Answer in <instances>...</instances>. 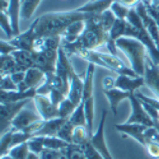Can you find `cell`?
I'll return each mask as SVG.
<instances>
[{
  "label": "cell",
  "instance_id": "obj_30",
  "mask_svg": "<svg viewBox=\"0 0 159 159\" xmlns=\"http://www.w3.org/2000/svg\"><path fill=\"white\" fill-rule=\"evenodd\" d=\"M116 19H117V18H116V16L113 14V11H112L111 9L103 11L102 14L98 16V20H99V23L102 24V27L106 30V32H108V33H110L111 28L113 27V24H115Z\"/></svg>",
  "mask_w": 159,
  "mask_h": 159
},
{
  "label": "cell",
  "instance_id": "obj_40",
  "mask_svg": "<svg viewBox=\"0 0 159 159\" xmlns=\"http://www.w3.org/2000/svg\"><path fill=\"white\" fill-rule=\"evenodd\" d=\"M0 90H18V85L13 82L10 75L2 76V79H0Z\"/></svg>",
  "mask_w": 159,
  "mask_h": 159
},
{
  "label": "cell",
  "instance_id": "obj_5",
  "mask_svg": "<svg viewBox=\"0 0 159 159\" xmlns=\"http://www.w3.org/2000/svg\"><path fill=\"white\" fill-rule=\"evenodd\" d=\"M28 102L30 101L0 103V129H2V135L11 129L13 120H14L16 116L27 106Z\"/></svg>",
  "mask_w": 159,
  "mask_h": 159
},
{
  "label": "cell",
  "instance_id": "obj_11",
  "mask_svg": "<svg viewBox=\"0 0 159 159\" xmlns=\"http://www.w3.org/2000/svg\"><path fill=\"white\" fill-rule=\"evenodd\" d=\"M42 117L39 116V113L37 111L30 110V108H23L13 120L11 122V129L18 130V131H24L27 127H30L31 125H33L34 122L41 121Z\"/></svg>",
  "mask_w": 159,
  "mask_h": 159
},
{
  "label": "cell",
  "instance_id": "obj_46",
  "mask_svg": "<svg viewBox=\"0 0 159 159\" xmlns=\"http://www.w3.org/2000/svg\"><path fill=\"white\" fill-rule=\"evenodd\" d=\"M103 88H104V90L116 88V79H112L111 76H106L103 79Z\"/></svg>",
  "mask_w": 159,
  "mask_h": 159
},
{
  "label": "cell",
  "instance_id": "obj_15",
  "mask_svg": "<svg viewBox=\"0 0 159 159\" xmlns=\"http://www.w3.org/2000/svg\"><path fill=\"white\" fill-rule=\"evenodd\" d=\"M37 96L36 89H28V90H0V103H9V102H22V101H30L34 99Z\"/></svg>",
  "mask_w": 159,
  "mask_h": 159
},
{
  "label": "cell",
  "instance_id": "obj_6",
  "mask_svg": "<svg viewBox=\"0 0 159 159\" xmlns=\"http://www.w3.org/2000/svg\"><path fill=\"white\" fill-rule=\"evenodd\" d=\"M129 101L131 103L132 112H131L129 120L126 122L127 124H140V125H145V126H148V127H154V122L152 120V117L149 116V113L147 112V110L144 108L143 102L135 96V93H131L130 94Z\"/></svg>",
  "mask_w": 159,
  "mask_h": 159
},
{
  "label": "cell",
  "instance_id": "obj_26",
  "mask_svg": "<svg viewBox=\"0 0 159 159\" xmlns=\"http://www.w3.org/2000/svg\"><path fill=\"white\" fill-rule=\"evenodd\" d=\"M61 159H87L80 145L70 144L68 148L61 150Z\"/></svg>",
  "mask_w": 159,
  "mask_h": 159
},
{
  "label": "cell",
  "instance_id": "obj_18",
  "mask_svg": "<svg viewBox=\"0 0 159 159\" xmlns=\"http://www.w3.org/2000/svg\"><path fill=\"white\" fill-rule=\"evenodd\" d=\"M14 56L17 64H18V70L19 71H27L31 68H34V56L33 52L31 51H24V50H16L11 54Z\"/></svg>",
  "mask_w": 159,
  "mask_h": 159
},
{
  "label": "cell",
  "instance_id": "obj_47",
  "mask_svg": "<svg viewBox=\"0 0 159 159\" xmlns=\"http://www.w3.org/2000/svg\"><path fill=\"white\" fill-rule=\"evenodd\" d=\"M9 9V0H2V7H0V11L8 13Z\"/></svg>",
  "mask_w": 159,
  "mask_h": 159
},
{
  "label": "cell",
  "instance_id": "obj_31",
  "mask_svg": "<svg viewBox=\"0 0 159 159\" xmlns=\"http://www.w3.org/2000/svg\"><path fill=\"white\" fill-rule=\"evenodd\" d=\"M69 143L64 141L57 136H45V148L46 149H54V150H62L69 147Z\"/></svg>",
  "mask_w": 159,
  "mask_h": 159
},
{
  "label": "cell",
  "instance_id": "obj_28",
  "mask_svg": "<svg viewBox=\"0 0 159 159\" xmlns=\"http://www.w3.org/2000/svg\"><path fill=\"white\" fill-rule=\"evenodd\" d=\"M69 121L74 126H87V116H85V110H84V104H79L70 116ZM88 127V126H87Z\"/></svg>",
  "mask_w": 159,
  "mask_h": 159
},
{
  "label": "cell",
  "instance_id": "obj_29",
  "mask_svg": "<svg viewBox=\"0 0 159 159\" xmlns=\"http://www.w3.org/2000/svg\"><path fill=\"white\" fill-rule=\"evenodd\" d=\"M126 24L127 22L125 19H116L113 27L110 31L108 37L112 39V41H117L118 38L125 37V31H126Z\"/></svg>",
  "mask_w": 159,
  "mask_h": 159
},
{
  "label": "cell",
  "instance_id": "obj_36",
  "mask_svg": "<svg viewBox=\"0 0 159 159\" xmlns=\"http://www.w3.org/2000/svg\"><path fill=\"white\" fill-rule=\"evenodd\" d=\"M28 154H30L28 143H23L20 145H17V147H14L9 152V155H11L14 159H27Z\"/></svg>",
  "mask_w": 159,
  "mask_h": 159
},
{
  "label": "cell",
  "instance_id": "obj_35",
  "mask_svg": "<svg viewBox=\"0 0 159 159\" xmlns=\"http://www.w3.org/2000/svg\"><path fill=\"white\" fill-rule=\"evenodd\" d=\"M0 23H2V30H3V32L8 36V41H9V39H11L13 37H16L14 31H13V27H11L10 18H9V16H8V13L0 11Z\"/></svg>",
  "mask_w": 159,
  "mask_h": 159
},
{
  "label": "cell",
  "instance_id": "obj_39",
  "mask_svg": "<svg viewBox=\"0 0 159 159\" xmlns=\"http://www.w3.org/2000/svg\"><path fill=\"white\" fill-rule=\"evenodd\" d=\"M111 10L113 11V14L116 16L117 19H125V20H126L127 14H129V11H130L129 8H126V7L121 5V4H118V3H116V2L112 3Z\"/></svg>",
  "mask_w": 159,
  "mask_h": 159
},
{
  "label": "cell",
  "instance_id": "obj_50",
  "mask_svg": "<svg viewBox=\"0 0 159 159\" xmlns=\"http://www.w3.org/2000/svg\"><path fill=\"white\" fill-rule=\"evenodd\" d=\"M22 2H24V0H22Z\"/></svg>",
  "mask_w": 159,
  "mask_h": 159
},
{
  "label": "cell",
  "instance_id": "obj_22",
  "mask_svg": "<svg viewBox=\"0 0 159 159\" xmlns=\"http://www.w3.org/2000/svg\"><path fill=\"white\" fill-rule=\"evenodd\" d=\"M68 121L66 118H61V117H57V118H54V120H48V121H45L43 126L39 129V131L34 136H56L57 132L60 131L61 126Z\"/></svg>",
  "mask_w": 159,
  "mask_h": 159
},
{
  "label": "cell",
  "instance_id": "obj_38",
  "mask_svg": "<svg viewBox=\"0 0 159 159\" xmlns=\"http://www.w3.org/2000/svg\"><path fill=\"white\" fill-rule=\"evenodd\" d=\"M80 147H82V149H83V152H84L87 159H104V158L98 153V150L90 144V141H88V143L80 145Z\"/></svg>",
  "mask_w": 159,
  "mask_h": 159
},
{
  "label": "cell",
  "instance_id": "obj_4",
  "mask_svg": "<svg viewBox=\"0 0 159 159\" xmlns=\"http://www.w3.org/2000/svg\"><path fill=\"white\" fill-rule=\"evenodd\" d=\"M117 48L122 51L126 55L131 69L136 73L139 76L145 75V69H147V47L143 45L136 38L131 37H121L116 41Z\"/></svg>",
  "mask_w": 159,
  "mask_h": 159
},
{
  "label": "cell",
  "instance_id": "obj_7",
  "mask_svg": "<svg viewBox=\"0 0 159 159\" xmlns=\"http://www.w3.org/2000/svg\"><path fill=\"white\" fill-rule=\"evenodd\" d=\"M33 136L31 134H27L24 131H18L14 129H10L8 132L2 135V140H0V155H7L9 154V152L23 143H27L30 139H32Z\"/></svg>",
  "mask_w": 159,
  "mask_h": 159
},
{
  "label": "cell",
  "instance_id": "obj_45",
  "mask_svg": "<svg viewBox=\"0 0 159 159\" xmlns=\"http://www.w3.org/2000/svg\"><path fill=\"white\" fill-rule=\"evenodd\" d=\"M10 76L13 79V82H14L17 85H19L22 82H24V79H25V71H16V73H13Z\"/></svg>",
  "mask_w": 159,
  "mask_h": 159
},
{
  "label": "cell",
  "instance_id": "obj_43",
  "mask_svg": "<svg viewBox=\"0 0 159 159\" xmlns=\"http://www.w3.org/2000/svg\"><path fill=\"white\" fill-rule=\"evenodd\" d=\"M17 50L16 46H13L9 41H5V39H2V43H0V52L2 55H9V54H13Z\"/></svg>",
  "mask_w": 159,
  "mask_h": 159
},
{
  "label": "cell",
  "instance_id": "obj_23",
  "mask_svg": "<svg viewBox=\"0 0 159 159\" xmlns=\"http://www.w3.org/2000/svg\"><path fill=\"white\" fill-rule=\"evenodd\" d=\"M85 22L87 20H79V22H75L73 23L70 27H68L64 33H62V39L64 42H68V43H73L75 42L76 39L80 37V34L84 32L85 30Z\"/></svg>",
  "mask_w": 159,
  "mask_h": 159
},
{
  "label": "cell",
  "instance_id": "obj_21",
  "mask_svg": "<svg viewBox=\"0 0 159 159\" xmlns=\"http://www.w3.org/2000/svg\"><path fill=\"white\" fill-rule=\"evenodd\" d=\"M20 10H22V0H9V9L8 16L11 22V27L14 34H19V25H20Z\"/></svg>",
  "mask_w": 159,
  "mask_h": 159
},
{
  "label": "cell",
  "instance_id": "obj_14",
  "mask_svg": "<svg viewBox=\"0 0 159 159\" xmlns=\"http://www.w3.org/2000/svg\"><path fill=\"white\" fill-rule=\"evenodd\" d=\"M143 85H145L144 76L132 78L129 75H117V78H116V88L129 92V93H135Z\"/></svg>",
  "mask_w": 159,
  "mask_h": 159
},
{
  "label": "cell",
  "instance_id": "obj_34",
  "mask_svg": "<svg viewBox=\"0 0 159 159\" xmlns=\"http://www.w3.org/2000/svg\"><path fill=\"white\" fill-rule=\"evenodd\" d=\"M27 143H28V148L31 153L39 155L45 149V136H33Z\"/></svg>",
  "mask_w": 159,
  "mask_h": 159
},
{
  "label": "cell",
  "instance_id": "obj_20",
  "mask_svg": "<svg viewBox=\"0 0 159 159\" xmlns=\"http://www.w3.org/2000/svg\"><path fill=\"white\" fill-rule=\"evenodd\" d=\"M46 73L39 70L37 68H31L25 71V79L24 83L27 84V87L30 89H37L39 88L46 80Z\"/></svg>",
  "mask_w": 159,
  "mask_h": 159
},
{
  "label": "cell",
  "instance_id": "obj_51",
  "mask_svg": "<svg viewBox=\"0 0 159 159\" xmlns=\"http://www.w3.org/2000/svg\"><path fill=\"white\" fill-rule=\"evenodd\" d=\"M60 159H61V158H60Z\"/></svg>",
  "mask_w": 159,
  "mask_h": 159
},
{
  "label": "cell",
  "instance_id": "obj_3",
  "mask_svg": "<svg viewBox=\"0 0 159 159\" xmlns=\"http://www.w3.org/2000/svg\"><path fill=\"white\" fill-rule=\"evenodd\" d=\"M62 37L36 38L33 47L34 68L45 71L46 74H55L59 59V48Z\"/></svg>",
  "mask_w": 159,
  "mask_h": 159
},
{
  "label": "cell",
  "instance_id": "obj_27",
  "mask_svg": "<svg viewBox=\"0 0 159 159\" xmlns=\"http://www.w3.org/2000/svg\"><path fill=\"white\" fill-rule=\"evenodd\" d=\"M41 2L42 0H24V2H22V10H20L22 19H25V20L31 19Z\"/></svg>",
  "mask_w": 159,
  "mask_h": 159
},
{
  "label": "cell",
  "instance_id": "obj_16",
  "mask_svg": "<svg viewBox=\"0 0 159 159\" xmlns=\"http://www.w3.org/2000/svg\"><path fill=\"white\" fill-rule=\"evenodd\" d=\"M83 92H84V80H82L80 76L74 70L70 75V89H69L68 98L75 106H79V104H82Z\"/></svg>",
  "mask_w": 159,
  "mask_h": 159
},
{
  "label": "cell",
  "instance_id": "obj_32",
  "mask_svg": "<svg viewBox=\"0 0 159 159\" xmlns=\"http://www.w3.org/2000/svg\"><path fill=\"white\" fill-rule=\"evenodd\" d=\"M76 107H78V106H75L69 98L64 99V101L61 102V104L59 106V117L69 120L70 116L73 115V112L75 111Z\"/></svg>",
  "mask_w": 159,
  "mask_h": 159
},
{
  "label": "cell",
  "instance_id": "obj_44",
  "mask_svg": "<svg viewBox=\"0 0 159 159\" xmlns=\"http://www.w3.org/2000/svg\"><path fill=\"white\" fill-rule=\"evenodd\" d=\"M115 2L129 8V9H134V8H136V5L141 2V0H115Z\"/></svg>",
  "mask_w": 159,
  "mask_h": 159
},
{
  "label": "cell",
  "instance_id": "obj_9",
  "mask_svg": "<svg viewBox=\"0 0 159 159\" xmlns=\"http://www.w3.org/2000/svg\"><path fill=\"white\" fill-rule=\"evenodd\" d=\"M33 102L36 106V111L42 117V120L48 121V120H54V118L59 117V107H56V106L51 102L48 96L37 94L34 97Z\"/></svg>",
  "mask_w": 159,
  "mask_h": 159
},
{
  "label": "cell",
  "instance_id": "obj_19",
  "mask_svg": "<svg viewBox=\"0 0 159 159\" xmlns=\"http://www.w3.org/2000/svg\"><path fill=\"white\" fill-rule=\"evenodd\" d=\"M104 94L107 97L108 102H110V106H111V111L113 115L117 113V107L124 99H129L130 98V94L129 92H125V90H121L118 88H112V89H107L104 90Z\"/></svg>",
  "mask_w": 159,
  "mask_h": 159
},
{
  "label": "cell",
  "instance_id": "obj_17",
  "mask_svg": "<svg viewBox=\"0 0 159 159\" xmlns=\"http://www.w3.org/2000/svg\"><path fill=\"white\" fill-rule=\"evenodd\" d=\"M115 0H89L84 5L79 7L76 10L80 13H88V14L99 16L103 11L111 9V5Z\"/></svg>",
  "mask_w": 159,
  "mask_h": 159
},
{
  "label": "cell",
  "instance_id": "obj_12",
  "mask_svg": "<svg viewBox=\"0 0 159 159\" xmlns=\"http://www.w3.org/2000/svg\"><path fill=\"white\" fill-rule=\"evenodd\" d=\"M9 42L16 46L17 50H24V51H33L34 42H36V36H34V25L33 23L31 24V27L24 31L23 33H19L18 36L13 37L9 39Z\"/></svg>",
  "mask_w": 159,
  "mask_h": 159
},
{
  "label": "cell",
  "instance_id": "obj_37",
  "mask_svg": "<svg viewBox=\"0 0 159 159\" xmlns=\"http://www.w3.org/2000/svg\"><path fill=\"white\" fill-rule=\"evenodd\" d=\"M126 22H127L129 24H131L132 27L138 28V30L144 28V23H143V20H141V18H140V16L138 14V11H136L135 8H134V9H130L129 14H127V18H126Z\"/></svg>",
  "mask_w": 159,
  "mask_h": 159
},
{
  "label": "cell",
  "instance_id": "obj_48",
  "mask_svg": "<svg viewBox=\"0 0 159 159\" xmlns=\"http://www.w3.org/2000/svg\"><path fill=\"white\" fill-rule=\"evenodd\" d=\"M27 159H41V158H39V155H38V154H34V153H31V152H30V154H28Z\"/></svg>",
  "mask_w": 159,
  "mask_h": 159
},
{
  "label": "cell",
  "instance_id": "obj_41",
  "mask_svg": "<svg viewBox=\"0 0 159 159\" xmlns=\"http://www.w3.org/2000/svg\"><path fill=\"white\" fill-rule=\"evenodd\" d=\"M48 97H50V99H51V102L54 103L56 107H59V106L61 104V102L64 101V99H66L68 97H66L62 92H60V90H57V89H52L51 92H50V94H48Z\"/></svg>",
  "mask_w": 159,
  "mask_h": 159
},
{
  "label": "cell",
  "instance_id": "obj_10",
  "mask_svg": "<svg viewBox=\"0 0 159 159\" xmlns=\"http://www.w3.org/2000/svg\"><path fill=\"white\" fill-rule=\"evenodd\" d=\"M115 129L121 132L124 136H130L132 139H135L141 147L144 148L147 141H145V131H147L148 126L145 125H140V124H116L115 125Z\"/></svg>",
  "mask_w": 159,
  "mask_h": 159
},
{
  "label": "cell",
  "instance_id": "obj_2",
  "mask_svg": "<svg viewBox=\"0 0 159 159\" xmlns=\"http://www.w3.org/2000/svg\"><path fill=\"white\" fill-rule=\"evenodd\" d=\"M108 34L110 33L106 32V30L99 23L98 16H96L85 22V30L75 42L73 43L64 42L62 47L69 57L73 55L78 56L82 51L97 50L102 45H106L108 39Z\"/></svg>",
  "mask_w": 159,
  "mask_h": 159
},
{
  "label": "cell",
  "instance_id": "obj_1",
  "mask_svg": "<svg viewBox=\"0 0 159 159\" xmlns=\"http://www.w3.org/2000/svg\"><path fill=\"white\" fill-rule=\"evenodd\" d=\"M96 16L80 13L75 10L70 11H51L38 17L34 22V36L36 38L46 37H61L68 27L79 20H88Z\"/></svg>",
  "mask_w": 159,
  "mask_h": 159
},
{
  "label": "cell",
  "instance_id": "obj_13",
  "mask_svg": "<svg viewBox=\"0 0 159 159\" xmlns=\"http://www.w3.org/2000/svg\"><path fill=\"white\" fill-rule=\"evenodd\" d=\"M144 78H145V85L159 99V66L153 64L150 59H147V69H145Z\"/></svg>",
  "mask_w": 159,
  "mask_h": 159
},
{
  "label": "cell",
  "instance_id": "obj_25",
  "mask_svg": "<svg viewBox=\"0 0 159 159\" xmlns=\"http://www.w3.org/2000/svg\"><path fill=\"white\" fill-rule=\"evenodd\" d=\"M93 132H90L87 126H75L73 132V144L83 145L90 140V136Z\"/></svg>",
  "mask_w": 159,
  "mask_h": 159
},
{
  "label": "cell",
  "instance_id": "obj_24",
  "mask_svg": "<svg viewBox=\"0 0 159 159\" xmlns=\"http://www.w3.org/2000/svg\"><path fill=\"white\" fill-rule=\"evenodd\" d=\"M16 71H19V70H18V64L14 56L11 54L0 56V76L11 75Z\"/></svg>",
  "mask_w": 159,
  "mask_h": 159
},
{
  "label": "cell",
  "instance_id": "obj_49",
  "mask_svg": "<svg viewBox=\"0 0 159 159\" xmlns=\"http://www.w3.org/2000/svg\"><path fill=\"white\" fill-rule=\"evenodd\" d=\"M0 159H14V158H13L11 155H9V154H7V155H2Z\"/></svg>",
  "mask_w": 159,
  "mask_h": 159
},
{
  "label": "cell",
  "instance_id": "obj_42",
  "mask_svg": "<svg viewBox=\"0 0 159 159\" xmlns=\"http://www.w3.org/2000/svg\"><path fill=\"white\" fill-rule=\"evenodd\" d=\"M41 159H60L61 158V150H54V149H43V152L39 154Z\"/></svg>",
  "mask_w": 159,
  "mask_h": 159
},
{
  "label": "cell",
  "instance_id": "obj_33",
  "mask_svg": "<svg viewBox=\"0 0 159 159\" xmlns=\"http://www.w3.org/2000/svg\"><path fill=\"white\" fill-rule=\"evenodd\" d=\"M74 129H75V126L68 120L66 121L62 126H61V129H60V131L57 132V138H60V139H62L64 141H66V143H69V144H73V132H74Z\"/></svg>",
  "mask_w": 159,
  "mask_h": 159
},
{
  "label": "cell",
  "instance_id": "obj_8",
  "mask_svg": "<svg viewBox=\"0 0 159 159\" xmlns=\"http://www.w3.org/2000/svg\"><path fill=\"white\" fill-rule=\"evenodd\" d=\"M107 110L102 111V116H101V121L99 125L97 127V130L92 134L90 136V144L98 150V153L104 158V159H113V157L110 153V149L106 144V138H104V125H106V118H107Z\"/></svg>",
  "mask_w": 159,
  "mask_h": 159
}]
</instances>
